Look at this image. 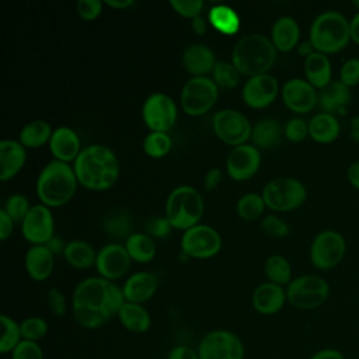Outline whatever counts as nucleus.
<instances>
[{"label": "nucleus", "instance_id": "f257e3e1", "mask_svg": "<svg viewBox=\"0 0 359 359\" xmlns=\"http://www.w3.org/2000/svg\"><path fill=\"white\" fill-rule=\"evenodd\" d=\"M122 287L101 276L83 279L72 296L74 321L86 330H95L116 316L125 304Z\"/></svg>", "mask_w": 359, "mask_h": 359}, {"label": "nucleus", "instance_id": "f03ea898", "mask_svg": "<svg viewBox=\"0 0 359 359\" xmlns=\"http://www.w3.org/2000/svg\"><path fill=\"white\" fill-rule=\"evenodd\" d=\"M77 181L88 189L104 191L112 187L119 175L115 153L102 144H90L74 160Z\"/></svg>", "mask_w": 359, "mask_h": 359}, {"label": "nucleus", "instance_id": "7ed1b4c3", "mask_svg": "<svg viewBox=\"0 0 359 359\" xmlns=\"http://www.w3.org/2000/svg\"><path fill=\"white\" fill-rule=\"evenodd\" d=\"M276 48L272 41L262 34H247L241 36L231 52V63L245 76L266 73L276 60Z\"/></svg>", "mask_w": 359, "mask_h": 359}, {"label": "nucleus", "instance_id": "20e7f679", "mask_svg": "<svg viewBox=\"0 0 359 359\" xmlns=\"http://www.w3.org/2000/svg\"><path fill=\"white\" fill-rule=\"evenodd\" d=\"M309 41L317 52L328 56L341 52L351 42L349 18L337 10L320 13L310 24Z\"/></svg>", "mask_w": 359, "mask_h": 359}, {"label": "nucleus", "instance_id": "39448f33", "mask_svg": "<svg viewBox=\"0 0 359 359\" xmlns=\"http://www.w3.org/2000/svg\"><path fill=\"white\" fill-rule=\"evenodd\" d=\"M77 187L74 168L60 160H52L39 172L36 194L43 205L62 206L70 201Z\"/></svg>", "mask_w": 359, "mask_h": 359}, {"label": "nucleus", "instance_id": "423d86ee", "mask_svg": "<svg viewBox=\"0 0 359 359\" xmlns=\"http://www.w3.org/2000/svg\"><path fill=\"white\" fill-rule=\"evenodd\" d=\"M203 215V199L201 192L191 185L174 188L165 202V217L174 229L188 230L196 224Z\"/></svg>", "mask_w": 359, "mask_h": 359}, {"label": "nucleus", "instance_id": "0eeeda50", "mask_svg": "<svg viewBox=\"0 0 359 359\" xmlns=\"http://www.w3.org/2000/svg\"><path fill=\"white\" fill-rule=\"evenodd\" d=\"M330 296L328 282L318 275L293 278L286 286L287 303L297 310H314L323 306Z\"/></svg>", "mask_w": 359, "mask_h": 359}, {"label": "nucleus", "instance_id": "6e6552de", "mask_svg": "<svg viewBox=\"0 0 359 359\" xmlns=\"http://www.w3.org/2000/svg\"><path fill=\"white\" fill-rule=\"evenodd\" d=\"M262 198L269 209L287 212L304 203L307 198V188L297 178L278 177L264 187Z\"/></svg>", "mask_w": 359, "mask_h": 359}, {"label": "nucleus", "instance_id": "1a4fd4ad", "mask_svg": "<svg viewBox=\"0 0 359 359\" xmlns=\"http://www.w3.org/2000/svg\"><path fill=\"white\" fill-rule=\"evenodd\" d=\"M346 254V240L337 230H323L317 233L310 244L309 257L311 264L320 271H330L338 266Z\"/></svg>", "mask_w": 359, "mask_h": 359}, {"label": "nucleus", "instance_id": "9d476101", "mask_svg": "<svg viewBox=\"0 0 359 359\" xmlns=\"http://www.w3.org/2000/svg\"><path fill=\"white\" fill-rule=\"evenodd\" d=\"M199 359H244L245 346L240 337L230 330L208 331L198 344Z\"/></svg>", "mask_w": 359, "mask_h": 359}, {"label": "nucleus", "instance_id": "9b49d317", "mask_svg": "<svg viewBox=\"0 0 359 359\" xmlns=\"http://www.w3.org/2000/svg\"><path fill=\"white\" fill-rule=\"evenodd\" d=\"M219 87L206 76L191 77L181 90V107L192 116L208 112L216 102Z\"/></svg>", "mask_w": 359, "mask_h": 359}, {"label": "nucleus", "instance_id": "f8f14e48", "mask_svg": "<svg viewBox=\"0 0 359 359\" xmlns=\"http://www.w3.org/2000/svg\"><path fill=\"white\" fill-rule=\"evenodd\" d=\"M212 126L220 140L234 147L244 144L245 140L251 136L252 130L247 116L243 112L231 108L217 111L213 115Z\"/></svg>", "mask_w": 359, "mask_h": 359}, {"label": "nucleus", "instance_id": "ddd939ff", "mask_svg": "<svg viewBox=\"0 0 359 359\" xmlns=\"http://www.w3.org/2000/svg\"><path fill=\"white\" fill-rule=\"evenodd\" d=\"M142 115L151 132H167L177 121V105L170 95L164 93H153L146 98Z\"/></svg>", "mask_w": 359, "mask_h": 359}, {"label": "nucleus", "instance_id": "4468645a", "mask_svg": "<svg viewBox=\"0 0 359 359\" xmlns=\"http://www.w3.org/2000/svg\"><path fill=\"white\" fill-rule=\"evenodd\" d=\"M222 247L220 234L208 224H196L185 230L181 238L182 251L192 258H210Z\"/></svg>", "mask_w": 359, "mask_h": 359}, {"label": "nucleus", "instance_id": "2eb2a0df", "mask_svg": "<svg viewBox=\"0 0 359 359\" xmlns=\"http://www.w3.org/2000/svg\"><path fill=\"white\" fill-rule=\"evenodd\" d=\"M280 94L285 105L297 115L309 114L318 105V90L306 79H289L283 84Z\"/></svg>", "mask_w": 359, "mask_h": 359}, {"label": "nucleus", "instance_id": "dca6fc26", "mask_svg": "<svg viewBox=\"0 0 359 359\" xmlns=\"http://www.w3.org/2000/svg\"><path fill=\"white\" fill-rule=\"evenodd\" d=\"M22 236L34 245L46 244L53 237V216L49 208L43 203L31 206L21 224Z\"/></svg>", "mask_w": 359, "mask_h": 359}, {"label": "nucleus", "instance_id": "f3484780", "mask_svg": "<svg viewBox=\"0 0 359 359\" xmlns=\"http://www.w3.org/2000/svg\"><path fill=\"white\" fill-rule=\"evenodd\" d=\"M278 93V80L269 73H262L252 76L245 81L241 95L248 107L264 108L275 101Z\"/></svg>", "mask_w": 359, "mask_h": 359}, {"label": "nucleus", "instance_id": "a211bd4d", "mask_svg": "<svg viewBox=\"0 0 359 359\" xmlns=\"http://www.w3.org/2000/svg\"><path fill=\"white\" fill-rule=\"evenodd\" d=\"M261 154L252 144H240L233 147L226 160L227 174L236 181L251 178L259 168Z\"/></svg>", "mask_w": 359, "mask_h": 359}, {"label": "nucleus", "instance_id": "6ab92c4d", "mask_svg": "<svg viewBox=\"0 0 359 359\" xmlns=\"http://www.w3.org/2000/svg\"><path fill=\"white\" fill-rule=\"evenodd\" d=\"M95 266L101 278L108 280L119 279L128 272L130 257L122 244H107L98 251Z\"/></svg>", "mask_w": 359, "mask_h": 359}, {"label": "nucleus", "instance_id": "aec40b11", "mask_svg": "<svg viewBox=\"0 0 359 359\" xmlns=\"http://www.w3.org/2000/svg\"><path fill=\"white\" fill-rule=\"evenodd\" d=\"M286 302V289L269 280L258 285L254 289L251 297L254 310L262 316H272L279 313Z\"/></svg>", "mask_w": 359, "mask_h": 359}, {"label": "nucleus", "instance_id": "412c9836", "mask_svg": "<svg viewBox=\"0 0 359 359\" xmlns=\"http://www.w3.org/2000/svg\"><path fill=\"white\" fill-rule=\"evenodd\" d=\"M352 101V90L341 80H332L324 88L318 90V107L321 112L332 115H345Z\"/></svg>", "mask_w": 359, "mask_h": 359}, {"label": "nucleus", "instance_id": "4be33fe9", "mask_svg": "<svg viewBox=\"0 0 359 359\" xmlns=\"http://www.w3.org/2000/svg\"><path fill=\"white\" fill-rule=\"evenodd\" d=\"M157 276L151 272L140 271L130 275L123 283V296L126 302L143 304L150 300L157 290Z\"/></svg>", "mask_w": 359, "mask_h": 359}, {"label": "nucleus", "instance_id": "5701e85b", "mask_svg": "<svg viewBox=\"0 0 359 359\" xmlns=\"http://www.w3.org/2000/svg\"><path fill=\"white\" fill-rule=\"evenodd\" d=\"M49 147L56 160L69 163L76 160L80 150L79 135L69 126H59L52 132Z\"/></svg>", "mask_w": 359, "mask_h": 359}, {"label": "nucleus", "instance_id": "b1692460", "mask_svg": "<svg viewBox=\"0 0 359 359\" xmlns=\"http://www.w3.org/2000/svg\"><path fill=\"white\" fill-rule=\"evenodd\" d=\"M182 65L188 73L194 74V77L205 76L213 70L216 65L215 53L203 43L188 45L182 52Z\"/></svg>", "mask_w": 359, "mask_h": 359}, {"label": "nucleus", "instance_id": "393cba45", "mask_svg": "<svg viewBox=\"0 0 359 359\" xmlns=\"http://www.w3.org/2000/svg\"><path fill=\"white\" fill-rule=\"evenodd\" d=\"M306 80L317 90L324 88L330 84L332 79V63L328 55L321 52H314L307 56L303 62Z\"/></svg>", "mask_w": 359, "mask_h": 359}, {"label": "nucleus", "instance_id": "a878e982", "mask_svg": "<svg viewBox=\"0 0 359 359\" xmlns=\"http://www.w3.org/2000/svg\"><path fill=\"white\" fill-rule=\"evenodd\" d=\"M27 158L24 146L13 139L0 142V178L7 181L14 177L24 165Z\"/></svg>", "mask_w": 359, "mask_h": 359}, {"label": "nucleus", "instance_id": "bb28decb", "mask_svg": "<svg viewBox=\"0 0 359 359\" xmlns=\"http://www.w3.org/2000/svg\"><path fill=\"white\" fill-rule=\"evenodd\" d=\"M271 41L276 50L287 52L297 46L300 42V27L299 22L290 15L279 17L271 29Z\"/></svg>", "mask_w": 359, "mask_h": 359}, {"label": "nucleus", "instance_id": "cd10ccee", "mask_svg": "<svg viewBox=\"0 0 359 359\" xmlns=\"http://www.w3.org/2000/svg\"><path fill=\"white\" fill-rule=\"evenodd\" d=\"M341 135V123L338 116L327 112H317L309 119V136L320 143L330 144Z\"/></svg>", "mask_w": 359, "mask_h": 359}, {"label": "nucleus", "instance_id": "c85d7f7f", "mask_svg": "<svg viewBox=\"0 0 359 359\" xmlns=\"http://www.w3.org/2000/svg\"><path fill=\"white\" fill-rule=\"evenodd\" d=\"M53 252L45 245H32L25 254V268L34 280H45L53 271Z\"/></svg>", "mask_w": 359, "mask_h": 359}, {"label": "nucleus", "instance_id": "c756f323", "mask_svg": "<svg viewBox=\"0 0 359 359\" xmlns=\"http://www.w3.org/2000/svg\"><path fill=\"white\" fill-rule=\"evenodd\" d=\"M116 317L121 325L132 334H144L151 327V316L143 304L125 302Z\"/></svg>", "mask_w": 359, "mask_h": 359}, {"label": "nucleus", "instance_id": "7c9ffc66", "mask_svg": "<svg viewBox=\"0 0 359 359\" xmlns=\"http://www.w3.org/2000/svg\"><path fill=\"white\" fill-rule=\"evenodd\" d=\"M283 129L280 123L273 118L259 119L251 130V137L255 146L261 149H273L282 140Z\"/></svg>", "mask_w": 359, "mask_h": 359}, {"label": "nucleus", "instance_id": "2f4dec72", "mask_svg": "<svg viewBox=\"0 0 359 359\" xmlns=\"http://www.w3.org/2000/svg\"><path fill=\"white\" fill-rule=\"evenodd\" d=\"M101 226L104 231L112 237L121 238V237H129L130 229H132V217L130 213L126 209L122 208H112L108 210L102 219Z\"/></svg>", "mask_w": 359, "mask_h": 359}, {"label": "nucleus", "instance_id": "473e14b6", "mask_svg": "<svg viewBox=\"0 0 359 359\" xmlns=\"http://www.w3.org/2000/svg\"><path fill=\"white\" fill-rule=\"evenodd\" d=\"M65 259L74 268L79 269H87L93 265H95L97 254L94 248L83 241V240H73L66 244L63 251Z\"/></svg>", "mask_w": 359, "mask_h": 359}, {"label": "nucleus", "instance_id": "72a5a7b5", "mask_svg": "<svg viewBox=\"0 0 359 359\" xmlns=\"http://www.w3.org/2000/svg\"><path fill=\"white\" fill-rule=\"evenodd\" d=\"M130 259L136 262H150L156 255V244L144 233H132L125 243Z\"/></svg>", "mask_w": 359, "mask_h": 359}, {"label": "nucleus", "instance_id": "f704fd0d", "mask_svg": "<svg viewBox=\"0 0 359 359\" xmlns=\"http://www.w3.org/2000/svg\"><path fill=\"white\" fill-rule=\"evenodd\" d=\"M52 132L53 130L50 129V125L46 121L36 119V121L28 122L20 130V136H18L20 143L24 147H31V149L41 147L48 140H50Z\"/></svg>", "mask_w": 359, "mask_h": 359}, {"label": "nucleus", "instance_id": "c9c22d12", "mask_svg": "<svg viewBox=\"0 0 359 359\" xmlns=\"http://www.w3.org/2000/svg\"><path fill=\"white\" fill-rule=\"evenodd\" d=\"M209 21L217 31L226 35L236 34L240 27V18L237 13L226 4L213 6L209 10Z\"/></svg>", "mask_w": 359, "mask_h": 359}, {"label": "nucleus", "instance_id": "e433bc0d", "mask_svg": "<svg viewBox=\"0 0 359 359\" xmlns=\"http://www.w3.org/2000/svg\"><path fill=\"white\" fill-rule=\"evenodd\" d=\"M265 275L269 279V282L280 285V286H287L292 282V266L289 261L282 257V255H271L265 261L264 266Z\"/></svg>", "mask_w": 359, "mask_h": 359}, {"label": "nucleus", "instance_id": "4c0bfd02", "mask_svg": "<svg viewBox=\"0 0 359 359\" xmlns=\"http://www.w3.org/2000/svg\"><path fill=\"white\" fill-rule=\"evenodd\" d=\"M0 327H1V337H0V352L3 355L11 353L18 344L22 341L20 323L11 318L7 314L0 316Z\"/></svg>", "mask_w": 359, "mask_h": 359}, {"label": "nucleus", "instance_id": "58836bf2", "mask_svg": "<svg viewBox=\"0 0 359 359\" xmlns=\"http://www.w3.org/2000/svg\"><path fill=\"white\" fill-rule=\"evenodd\" d=\"M20 328H21L22 339L32 341V342H39L42 338L46 337L49 331L48 321L39 316H29L24 318L20 323Z\"/></svg>", "mask_w": 359, "mask_h": 359}, {"label": "nucleus", "instance_id": "ea45409f", "mask_svg": "<svg viewBox=\"0 0 359 359\" xmlns=\"http://www.w3.org/2000/svg\"><path fill=\"white\" fill-rule=\"evenodd\" d=\"M265 202L262 195H258L255 192H250L243 195L237 202V213L245 219V220H254L257 219L265 208Z\"/></svg>", "mask_w": 359, "mask_h": 359}, {"label": "nucleus", "instance_id": "a19ab883", "mask_svg": "<svg viewBox=\"0 0 359 359\" xmlns=\"http://www.w3.org/2000/svg\"><path fill=\"white\" fill-rule=\"evenodd\" d=\"M213 81L217 87L230 90L237 86L240 79V72L236 69V66L230 62H216L213 70Z\"/></svg>", "mask_w": 359, "mask_h": 359}, {"label": "nucleus", "instance_id": "79ce46f5", "mask_svg": "<svg viewBox=\"0 0 359 359\" xmlns=\"http://www.w3.org/2000/svg\"><path fill=\"white\" fill-rule=\"evenodd\" d=\"M143 149L150 157H163L171 149V137L167 132H150L143 140Z\"/></svg>", "mask_w": 359, "mask_h": 359}, {"label": "nucleus", "instance_id": "37998d69", "mask_svg": "<svg viewBox=\"0 0 359 359\" xmlns=\"http://www.w3.org/2000/svg\"><path fill=\"white\" fill-rule=\"evenodd\" d=\"M3 209L8 213V216L14 222H22L31 208H29L28 199L24 195L15 194V195H11L7 198Z\"/></svg>", "mask_w": 359, "mask_h": 359}, {"label": "nucleus", "instance_id": "c03bdc74", "mask_svg": "<svg viewBox=\"0 0 359 359\" xmlns=\"http://www.w3.org/2000/svg\"><path fill=\"white\" fill-rule=\"evenodd\" d=\"M283 135L286 139H289L290 142H302L309 136V121L300 118V116H294L292 119H289L285 123L283 128Z\"/></svg>", "mask_w": 359, "mask_h": 359}, {"label": "nucleus", "instance_id": "a18cd8bd", "mask_svg": "<svg viewBox=\"0 0 359 359\" xmlns=\"http://www.w3.org/2000/svg\"><path fill=\"white\" fill-rule=\"evenodd\" d=\"M338 80L349 88L359 86V57H349L341 65Z\"/></svg>", "mask_w": 359, "mask_h": 359}, {"label": "nucleus", "instance_id": "49530a36", "mask_svg": "<svg viewBox=\"0 0 359 359\" xmlns=\"http://www.w3.org/2000/svg\"><path fill=\"white\" fill-rule=\"evenodd\" d=\"M11 359H45V353L39 342L21 341L18 346L10 353Z\"/></svg>", "mask_w": 359, "mask_h": 359}, {"label": "nucleus", "instance_id": "de8ad7c7", "mask_svg": "<svg viewBox=\"0 0 359 359\" xmlns=\"http://www.w3.org/2000/svg\"><path fill=\"white\" fill-rule=\"evenodd\" d=\"M262 230L271 237H286L289 234L287 223L276 215H266L261 222Z\"/></svg>", "mask_w": 359, "mask_h": 359}, {"label": "nucleus", "instance_id": "09e8293b", "mask_svg": "<svg viewBox=\"0 0 359 359\" xmlns=\"http://www.w3.org/2000/svg\"><path fill=\"white\" fill-rule=\"evenodd\" d=\"M170 4L178 14L189 18L201 15V11L203 8L202 0H171Z\"/></svg>", "mask_w": 359, "mask_h": 359}, {"label": "nucleus", "instance_id": "8fccbe9b", "mask_svg": "<svg viewBox=\"0 0 359 359\" xmlns=\"http://www.w3.org/2000/svg\"><path fill=\"white\" fill-rule=\"evenodd\" d=\"M46 302L49 306V310L56 317H63L67 313V300L66 296L56 287H52L46 293Z\"/></svg>", "mask_w": 359, "mask_h": 359}, {"label": "nucleus", "instance_id": "3c124183", "mask_svg": "<svg viewBox=\"0 0 359 359\" xmlns=\"http://www.w3.org/2000/svg\"><path fill=\"white\" fill-rule=\"evenodd\" d=\"M77 14L84 20H94L102 11V3L100 0H79L76 3Z\"/></svg>", "mask_w": 359, "mask_h": 359}, {"label": "nucleus", "instance_id": "603ef678", "mask_svg": "<svg viewBox=\"0 0 359 359\" xmlns=\"http://www.w3.org/2000/svg\"><path fill=\"white\" fill-rule=\"evenodd\" d=\"M171 223L168 222V219L164 216V217H151L149 222H147V231L154 236V237H158V238H163L165 236H168V233L171 231Z\"/></svg>", "mask_w": 359, "mask_h": 359}, {"label": "nucleus", "instance_id": "864d4df0", "mask_svg": "<svg viewBox=\"0 0 359 359\" xmlns=\"http://www.w3.org/2000/svg\"><path fill=\"white\" fill-rule=\"evenodd\" d=\"M167 359H199L198 351L188 345H177L167 353Z\"/></svg>", "mask_w": 359, "mask_h": 359}, {"label": "nucleus", "instance_id": "5fc2aeb1", "mask_svg": "<svg viewBox=\"0 0 359 359\" xmlns=\"http://www.w3.org/2000/svg\"><path fill=\"white\" fill-rule=\"evenodd\" d=\"M222 178H223V171H222L220 168H217V167L210 168V170L206 172V175H205V181H203L205 188H206L208 191L216 189L217 185L222 182Z\"/></svg>", "mask_w": 359, "mask_h": 359}, {"label": "nucleus", "instance_id": "6e6d98bb", "mask_svg": "<svg viewBox=\"0 0 359 359\" xmlns=\"http://www.w3.org/2000/svg\"><path fill=\"white\" fill-rule=\"evenodd\" d=\"M14 220L8 216V213L1 208L0 209V238L7 240L13 231Z\"/></svg>", "mask_w": 359, "mask_h": 359}, {"label": "nucleus", "instance_id": "4d7b16f0", "mask_svg": "<svg viewBox=\"0 0 359 359\" xmlns=\"http://www.w3.org/2000/svg\"><path fill=\"white\" fill-rule=\"evenodd\" d=\"M309 359H345V355L337 348H323L316 351Z\"/></svg>", "mask_w": 359, "mask_h": 359}, {"label": "nucleus", "instance_id": "13d9d810", "mask_svg": "<svg viewBox=\"0 0 359 359\" xmlns=\"http://www.w3.org/2000/svg\"><path fill=\"white\" fill-rule=\"evenodd\" d=\"M346 178L352 188L359 191V160L352 161L346 170Z\"/></svg>", "mask_w": 359, "mask_h": 359}, {"label": "nucleus", "instance_id": "bf43d9fd", "mask_svg": "<svg viewBox=\"0 0 359 359\" xmlns=\"http://www.w3.org/2000/svg\"><path fill=\"white\" fill-rule=\"evenodd\" d=\"M349 32H351V42L359 46V11L349 18Z\"/></svg>", "mask_w": 359, "mask_h": 359}, {"label": "nucleus", "instance_id": "052dcab7", "mask_svg": "<svg viewBox=\"0 0 359 359\" xmlns=\"http://www.w3.org/2000/svg\"><path fill=\"white\" fill-rule=\"evenodd\" d=\"M191 27H192L194 32L198 34V35H203L208 31V22L205 21V18L202 15L194 17L192 21H191Z\"/></svg>", "mask_w": 359, "mask_h": 359}, {"label": "nucleus", "instance_id": "680f3d73", "mask_svg": "<svg viewBox=\"0 0 359 359\" xmlns=\"http://www.w3.org/2000/svg\"><path fill=\"white\" fill-rule=\"evenodd\" d=\"M349 137L353 143H359V115H353L349 121Z\"/></svg>", "mask_w": 359, "mask_h": 359}, {"label": "nucleus", "instance_id": "e2e57ef3", "mask_svg": "<svg viewBox=\"0 0 359 359\" xmlns=\"http://www.w3.org/2000/svg\"><path fill=\"white\" fill-rule=\"evenodd\" d=\"M297 52L306 59L307 56H310L311 53H314L316 49H314V46L311 45V42L307 39V41H303V42H300V43L297 45Z\"/></svg>", "mask_w": 359, "mask_h": 359}, {"label": "nucleus", "instance_id": "0e129e2a", "mask_svg": "<svg viewBox=\"0 0 359 359\" xmlns=\"http://www.w3.org/2000/svg\"><path fill=\"white\" fill-rule=\"evenodd\" d=\"M45 245H46L53 254H55V252H59V251H65V247H66V245H63L62 240L57 238L56 236H53Z\"/></svg>", "mask_w": 359, "mask_h": 359}, {"label": "nucleus", "instance_id": "69168bd1", "mask_svg": "<svg viewBox=\"0 0 359 359\" xmlns=\"http://www.w3.org/2000/svg\"><path fill=\"white\" fill-rule=\"evenodd\" d=\"M105 3L114 8H126L135 4L132 0H107Z\"/></svg>", "mask_w": 359, "mask_h": 359}, {"label": "nucleus", "instance_id": "338daca9", "mask_svg": "<svg viewBox=\"0 0 359 359\" xmlns=\"http://www.w3.org/2000/svg\"><path fill=\"white\" fill-rule=\"evenodd\" d=\"M352 7H353L356 11H359V0H353V1H352Z\"/></svg>", "mask_w": 359, "mask_h": 359}]
</instances>
